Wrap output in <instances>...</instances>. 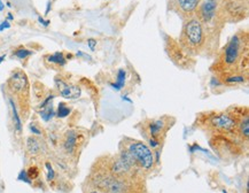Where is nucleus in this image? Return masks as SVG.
<instances>
[{
    "label": "nucleus",
    "instance_id": "12",
    "mask_svg": "<svg viewBox=\"0 0 249 193\" xmlns=\"http://www.w3.org/2000/svg\"><path fill=\"white\" fill-rule=\"evenodd\" d=\"M125 78H126V71L124 69H120L117 72V80L115 84H111V87L116 91H121L125 85Z\"/></svg>",
    "mask_w": 249,
    "mask_h": 193
},
{
    "label": "nucleus",
    "instance_id": "11",
    "mask_svg": "<svg viewBox=\"0 0 249 193\" xmlns=\"http://www.w3.org/2000/svg\"><path fill=\"white\" fill-rule=\"evenodd\" d=\"M77 144V133L75 131H68L67 136H66V141H64V148L69 152L72 153Z\"/></svg>",
    "mask_w": 249,
    "mask_h": 193
},
{
    "label": "nucleus",
    "instance_id": "24",
    "mask_svg": "<svg viewBox=\"0 0 249 193\" xmlns=\"http://www.w3.org/2000/svg\"><path fill=\"white\" fill-rule=\"evenodd\" d=\"M30 130L32 131V133H34V135H40V130L38 128H36V125L34 124V123H31L30 124Z\"/></svg>",
    "mask_w": 249,
    "mask_h": 193
},
{
    "label": "nucleus",
    "instance_id": "18",
    "mask_svg": "<svg viewBox=\"0 0 249 193\" xmlns=\"http://www.w3.org/2000/svg\"><path fill=\"white\" fill-rule=\"evenodd\" d=\"M32 53L31 51H29V49H25V48H20V49H17L15 52V55L19 59H25L27 57H29L30 54Z\"/></svg>",
    "mask_w": 249,
    "mask_h": 193
},
{
    "label": "nucleus",
    "instance_id": "21",
    "mask_svg": "<svg viewBox=\"0 0 249 193\" xmlns=\"http://www.w3.org/2000/svg\"><path fill=\"white\" fill-rule=\"evenodd\" d=\"M19 181H23V182L29 183V184H30L31 181H30V178H29V176H28V174H27V170H22L21 172H20Z\"/></svg>",
    "mask_w": 249,
    "mask_h": 193
},
{
    "label": "nucleus",
    "instance_id": "14",
    "mask_svg": "<svg viewBox=\"0 0 249 193\" xmlns=\"http://www.w3.org/2000/svg\"><path fill=\"white\" fill-rule=\"evenodd\" d=\"M47 59H48V61L52 62V63H57V64H60V66H64V64H66V57H64L63 54L60 53V52L49 55Z\"/></svg>",
    "mask_w": 249,
    "mask_h": 193
},
{
    "label": "nucleus",
    "instance_id": "2",
    "mask_svg": "<svg viewBox=\"0 0 249 193\" xmlns=\"http://www.w3.org/2000/svg\"><path fill=\"white\" fill-rule=\"evenodd\" d=\"M120 155L128 160L141 174H147L154 167L155 160L153 152L149 146L140 140L126 138L123 141V148L120 152Z\"/></svg>",
    "mask_w": 249,
    "mask_h": 193
},
{
    "label": "nucleus",
    "instance_id": "15",
    "mask_svg": "<svg viewBox=\"0 0 249 193\" xmlns=\"http://www.w3.org/2000/svg\"><path fill=\"white\" fill-rule=\"evenodd\" d=\"M43 108H44V110L40 113V116L44 118V121H49L54 115L53 107H52V105H47V106H44Z\"/></svg>",
    "mask_w": 249,
    "mask_h": 193
},
{
    "label": "nucleus",
    "instance_id": "20",
    "mask_svg": "<svg viewBox=\"0 0 249 193\" xmlns=\"http://www.w3.org/2000/svg\"><path fill=\"white\" fill-rule=\"evenodd\" d=\"M28 176H29V178L30 179H34V178L38 177V175H39V171H38V169L36 168V167H31L30 169L27 171Z\"/></svg>",
    "mask_w": 249,
    "mask_h": 193
},
{
    "label": "nucleus",
    "instance_id": "6",
    "mask_svg": "<svg viewBox=\"0 0 249 193\" xmlns=\"http://www.w3.org/2000/svg\"><path fill=\"white\" fill-rule=\"evenodd\" d=\"M218 0H201L196 11L197 19L201 23H210L216 17L217 9H218Z\"/></svg>",
    "mask_w": 249,
    "mask_h": 193
},
{
    "label": "nucleus",
    "instance_id": "19",
    "mask_svg": "<svg viewBox=\"0 0 249 193\" xmlns=\"http://www.w3.org/2000/svg\"><path fill=\"white\" fill-rule=\"evenodd\" d=\"M46 168H47V179L48 181H53L54 177H55V172H54V169L52 164L49 162H46Z\"/></svg>",
    "mask_w": 249,
    "mask_h": 193
},
{
    "label": "nucleus",
    "instance_id": "7",
    "mask_svg": "<svg viewBox=\"0 0 249 193\" xmlns=\"http://www.w3.org/2000/svg\"><path fill=\"white\" fill-rule=\"evenodd\" d=\"M55 84H57V87L60 92L61 97L66 99H78L82 94L80 87L77 85H69L59 78L55 80Z\"/></svg>",
    "mask_w": 249,
    "mask_h": 193
},
{
    "label": "nucleus",
    "instance_id": "5",
    "mask_svg": "<svg viewBox=\"0 0 249 193\" xmlns=\"http://www.w3.org/2000/svg\"><path fill=\"white\" fill-rule=\"evenodd\" d=\"M169 117L154 118L148 120L143 124V133L146 137L149 146L152 148H157L161 146L168 130L172 124H169Z\"/></svg>",
    "mask_w": 249,
    "mask_h": 193
},
{
    "label": "nucleus",
    "instance_id": "27",
    "mask_svg": "<svg viewBox=\"0 0 249 193\" xmlns=\"http://www.w3.org/2000/svg\"><path fill=\"white\" fill-rule=\"evenodd\" d=\"M47 5H48V6H47V8H46V11H45L46 14H47V13H48V11H49V7H51V2H48V4H47Z\"/></svg>",
    "mask_w": 249,
    "mask_h": 193
},
{
    "label": "nucleus",
    "instance_id": "9",
    "mask_svg": "<svg viewBox=\"0 0 249 193\" xmlns=\"http://www.w3.org/2000/svg\"><path fill=\"white\" fill-rule=\"evenodd\" d=\"M201 0H174L177 7L180 9L181 13L184 14H192L193 11H196Z\"/></svg>",
    "mask_w": 249,
    "mask_h": 193
},
{
    "label": "nucleus",
    "instance_id": "17",
    "mask_svg": "<svg viewBox=\"0 0 249 193\" xmlns=\"http://www.w3.org/2000/svg\"><path fill=\"white\" fill-rule=\"evenodd\" d=\"M28 148H29V152L32 153V154H36L39 151V143L36 138H29L28 139Z\"/></svg>",
    "mask_w": 249,
    "mask_h": 193
},
{
    "label": "nucleus",
    "instance_id": "1",
    "mask_svg": "<svg viewBox=\"0 0 249 193\" xmlns=\"http://www.w3.org/2000/svg\"><path fill=\"white\" fill-rule=\"evenodd\" d=\"M246 34H234L231 40L226 44L223 49L220 59L215 63L216 67H212V71L224 77L231 74H243V68L247 71L248 68V42ZM247 75V74H245Z\"/></svg>",
    "mask_w": 249,
    "mask_h": 193
},
{
    "label": "nucleus",
    "instance_id": "4",
    "mask_svg": "<svg viewBox=\"0 0 249 193\" xmlns=\"http://www.w3.org/2000/svg\"><path fill=\"white\" fill-rule=\"evenodd\" d=\"M206 32L197 17H192L185 23L181 32V44L188 51H199L204 45Z\"/></svg>",
    "mask_w": 249,
    "mask_h": 193
},
{
    "label": "nucleus",
    "instance_id": "29",
    "mask_svg": "<svg viewBox=\"0 0 249 193\" xmlns=\"http://www.w3.org/2000/svg\"><path fill=\"white\" fill-rule=\"evenodd\" d=\"M7 17H8V20H13V15H11V13H9V14H8V16H7Z\"/></svg>",
    "mask_w": 249,
    "mask_h": 193
},
{
    "label": "nucleus",
    "instance_id": "23",
    "mask_svg": "<svg viewBox=\"0 0 249 193\" xmlns=\"http://www.w3.org/2000/svg\"><path fill=\"white\" fill-rule=\"evenodd\" d=\"M8 28H11V24H9L8 21H4L0 24V31H4L5 29H8Z\"/></svg>",
    "mask_w": 249,
    "mask_h": 193
},
{
    "label": "nucleus",
    "instance_id": "28",
    "mask_svg": "<svg viewBox=\"0 0 249 193\" xmlns=\"http://www.w3.org/2000/svg\"><path fill=\"white\" fill-rule=\"evenodd\" d=\"M5 57H6V55H1V57H0V63H1V62H2V61H4V59Z\"/></svg>",
    "mask_w": 249,
    "mask_h": 193
},
{
    "label": "nucleus",
    "instance_id": "10",
    "mask_svg": "<svg viewBox=\"0 0 249 193\" xmlns=\"http://www.w3.org/2000/svg\"><path fill=\"white\" fill-rule=\"evenodd\" d=\"M247 80H248V75H245V74H231V75H226L219 78V80L223 84H227V85L243 84L247 82Z\"/></svg>",
    "mask_w": 249,
    "mask_h": 193
},
{
    "label": "nucleus",
    "instance_id": "13",
    "mask_svg": "<svg viewBox=\"0 0 249 193\" xmlns=\"http://www.w3.org/2000/svg\"><path fill=\"white\" fill-rule=\"evenodd\" d=\"M11 102V110H13V121H14V124H15V128L17 131H21V129H22V123H21V118H20V115L17 113V109H16V105L14 103L13 100H9Z\"/></svg>",
    "mask_w": 249,
    "mask_h": 193
},
{
    "label": "nucleus",
    "instance_id": "25",
    "mask_svg": "<svg viewBox=\"0 0 249 193\" xmlns=\"http://www.w3.org/2000/svg\"><path fill=\"white\" fill-rule=\"evenodd\" d=\"M38 21H39V22L42 23L43 25H44V27H47V25H48L49 24V21H45V20L43 19L42 16H39V17H38Z\"/></svg>",
    "mask_w": 249,
    "mask_h": 193
},
{
    "label": "nucleus",
    "instance_id": "16",
    "mask_svg": "<svg viewBox=\"0 0 249 193\" xmlns=\"http://www.w3.org/2000/svg\"><path fill=\"white\" fill-rule=\"evenodd\" d=\"M69 114H70V108H69L66 103H62L61 102L59 107H57V117H67Z\"/></svg>",
    "mask_w": 249,
    "mask_h": 193
},
{
    "label": "nucleus",
    "instance_id": "26",
    "mask_svg": "<svg viewBox=\"0 0 249 193\" xmlns=\"http://www.w3.org/2000/svg\"><path fill=\"white\" fill-rule=\"evenodd\" d=\"M88 193H102L101 191H99V190H91Z\"/></svg>",
    "mask_w": 249,
    "mask_h": 193
},
{
    "label": "nucleus",
    "instance_id": "22",
    "mask_svg": "<svg viewBox=\"0 0 249 193\" xmlns=\"http://www.w3.org/2000/svg\"><path fill=\"white\" fill-rule=\"evenodd\" d=\"M87 45H88V47H90L91 51H94L95 45H97V40L91 38V39H88V40H87Z\"/></svg>",
    "mask_w": 249,
    "mask_h": 193
},
{
    "label": "nucleus",
    "instance_id": "3",
    "mask_svg": "<svg viewBox=\"0 0 249 193\" xmlns=\"http://www.w3.org/2000/svg\"><path fill=\"white\" fill-rule=\"evenodd\" d=\"M201 126H204L208 132L212 133L214 136L239 137L238 133V122L231 113H206L199 120ZM241 139V138H240ZM246 143V141H245Z\"/></svg>",
    "mask_w": 249,
    "mask_h": 193
},
{
    "label": "nucleus",
    "instance_id": "30",
    "mask_svg": "<svg viewBox=\"0 0 249 193\" xmlns=\"http://www.w3.org/2000/svg\"><path fill=\"white\" fill-rule=\"evenodd\" d=\"M222 192H223V193H227V191H225V190H223Z\"/></svg>",
    "mask_w": 249,
    "mask_h": 193
},
{
    "label": "nucleus",
    "instance_id": "8",
    "mask_svg": "<svg viewBox=\"0 0 249 193\" xmlns=\"http://www.w3.org/2000/svg\"><path fill=\"white\" fill-rule=\"evenodd\" d=\"M9 89L15 93L23 92L24 90L28 89V80L25 74L22 71H16L14 72L11 77L9 78Z\"/></svg>",
    "mask_w": 249,
    "mask_h": 193
}]
</instances>
